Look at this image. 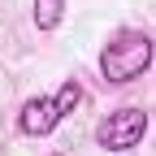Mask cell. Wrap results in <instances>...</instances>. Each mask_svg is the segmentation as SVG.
<instances>
[{
  "mask_svg": "<svg viewBox=\"0 0 156 156\" xmlns=\"http://www.w3.org/2000/svg\"><path fill=\"white\" fill-rule=\"evenodd\" d=\"M152 56H156L152 35L147 30H134V26H122L104 44V52H100V78L113 83V87H126V83H134V78L147 74Z\"/></svg>",
  "mask_w": 156,
  "mask_h": 156,
  "instance_id": "cell-1",
  "label": "cell"
},
{
  "mask_svg": "<svg viewBox=\"0 0 156 156\" xmlns=\"http://www.w3.org/2000/svg\"><path fill=\"white\" fill-rule=\"evenodd\" d=\"M78 104H83V83H78V78H65L52 95H35V100L22 104V113H17V130L30 134V139H44V134H52Z\"/></svg>",
  "mask_w": 156,
  "mask_h": 156,
  "instance_id": "cell-2",
  "label": "cell"
},
{
  "mask_svg": "<svg viewBox=\"0 0 156 156\" xmlns=\"http://www.w3.org/2000/svg\"><path fill=\"white\" fill-rule=\"evenodd\" d=\"M143 134H147V113L134 108V104L113 108V113H104L95 122V143L104 152H130V147L143 143Z\"/></svg>",
  "mask_w": 156,
  "mask_h": 156,
  "instance_id": "cell-3",
  "label": "cell"
},
{
  "mask_svg": "<svg viewBox=\"0 0 156 156\" xmlns=\"http://www.w3.org/2000/svg\"><path fill=\"white\" fill-rule=\"evenodd\" d=\"M65 22V0H35V26L39 30H56Z\"/></svg>",
  "mask_w": 156,
  "mask_h": 156,
  "instance_id": "cell-4",
  "label": "cell"
}]
</instances>
